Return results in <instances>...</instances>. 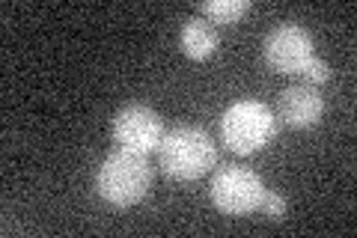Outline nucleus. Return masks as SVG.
<instances>
[{
  "label": "nucleus",
  "instance_id": "nucleus-1",
  "mask_svg": "<svg viewBox=\"0 0 357 238\" xmlns=\"http://www.w3.org/2000/svg\"><path fill=\"white\" fill-rule=\"evenodd\" d=\"M155 152H158V167L178 182H194L218 161V146L211 134L197 126H176L164 131Z\"/></svg>",
  "mask_w": 357,
  "mask_h": 238
},
{
  "label": "nucleus",
  "instance_id": "nucleus-2",
  "mask_svg": "<svg viewBox=\"0 0 357 238\" xmlns=\"http://www.w3.org/2000/svg\"><path fill=\"white\" fill-rule=\"evenodd\" d=\"M152 185V164L143 152L134 149H110L105 155L102 167L96 173V188L98 197L116 209H128L134 202H140L146 197V191Z\"/></svg>",
  "mask_w": 357,
  "mask_h": 238
},
{
  "label": "nucleus",
  "instance_id": "nucleus-3",
  "mask_svg": "<svg viewBox=\"0 0 357 238\" xmlns=\"http://www.w3.org/2000/svg\"><path fill=\"white\" fill-rule=\"evenodd\" d=\"M280 131V119L277 113L256 98H241L223 110L220 117V137L227 143V149L236 155H250L265 149L268 143Z\"/></svg>",
  "mask_w": 357,
  "mask_h": 238
},
{
  "label": "nucleus",
  "instance_id": "nucleus-4",
  "mask_svg": "<svg viewBox=\"0 0 357 238\" xmlns=\"http://www.w3.org/2000/svg\"><path fill=\"white\" fill-rule=\"evenodd\" d=\"M208 197L215 202V209L223 214H250L262 206L265 200V182L259 173L244 164H227L211 176L208 185Z\"/></svg>",
  "mask_w": 357,
  "mask_h": 238
},
{
  "label": "nucleus",
  "instance_id": "nucleus-5",
  "mask_svg": "<svg viewBox=\"0 0 357 238\" xmlns=\"http://www.w3.org/2000/svg\"><path fill=\"white\" fill-rule=\"evenodd\" d=\"M265 63L280 75H301V69L307 66L312 51V36L307 27L295 24V21H283L277 24L262 42Z\"/></svg>",
  "mask_w": 357,
  "mask_h": 238
},
{
  "label": "nucleus",
  "instance_id": "nucleus-6",
  "mask_svg": "<svg viewBox=\"0 0 357 238\" xmlns=\"http://www.w3.org/2000/svg\"><path fill=\"white\" fill-rule=\"evenodd\" d=\"M110 134H114V143L122 146V149L149 155L158 149V143L164 137V119L149 105H126L114 117Z\"/></svg>",
  "mask_w": 357,
  "mask_h": 238
},
{
  "label": "nucleus",
  "instance_id": "nucleus-7",
  "mask_svg": "<svg viewBox=\"0 0 357 238\" xmlns=\"http://www.w3.org/2000/svg\"><path fill=\"white\" fill-rule=\"evenodd\" d=\"M325 98L316 87L310 84H295L286 87L280 98H277V119L289 128H312L325 117Z\"/></svg>",
  "mask_w": 357,
  "mask_h": 238
},
{
  "label": "nucleus",
  "instance_id": "nucleus-8",
  "mask_svg": "<svg viewBox=\"0 0 357 238\" xmlns=\"http://www.w3.org/2000/svg\"><path fill=\"white\" fill-rule=\"evenodd\" d=\"M218 42H220L218 27L199 13L188 15L182 21V27H178V45H182V51L191 57V60H208V57L218 51Z\"/></svg>",
  "mask_w": 357,
  "mask_h": 238
},
{
  "label": "nucleus",
  "instance_id": "nucleus-9",
  "mask_svg": "<svg viewBox=\"0 0 357 238\" xmlns=\"http://www.w3.org/2000/svg\"><path fill=\"white\" fill-rule=\"evenodd\" d=\"M250 9V0H208L199 3V15L208 18L211 24H232Z\"/></svg>",
  "mask_w": 357,
  "mask_h": 238
},
{
  "label": "nucleus",
  "instance_id": "nucleus-10",
  "mask_svg": "<svg viewBox=\"0 0 357 238\" xmlns=\"http://www.w3.org/2000/svg\"><path fill=\"white\" fill-rule=\"evenodd\" d=\"M301 77H304V84H310V87H321V84H328L331 81V66H328V60H321V57H316L312 54L310 60H307V66L301 69Z\"/></svg>",
  "mask_w": 357,
  "mask_h": 238
},
{
  "label": "nucleus",
  "instance_id": "nucleus-11",
  "mask_svg": "<svg viewBox=\"0 0 357 238\" xmlns=\"http://www.w3.org/2000/svg\"><path fill=\"white\" fill-rule=\"evenodd\" d=\"M259 209H265L268 221H283L286 218V197L280 191H265V200H262Z\"/></svg>",
  "mask_w": 357,
  "mask_h": 238
}]
</instances>
